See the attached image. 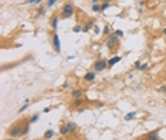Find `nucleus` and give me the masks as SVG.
<instances>
[{"label":"nucleus","mask_w":166,"mask_h":140,"mask_svg":"<svg viewBox=\"0 0 166 140\" xmlns=\"http://www.w3.org/2000/svg\"><path fill=\"white\" fill-rule=\"evenodd\" d=\"M146 68H148V62H145V64H141V65L138 67V69H139V71H145Z\"/></svg>","instance_id":"nucleus-17"},{"label":"nucleus","mask_w":166,"mask_h":140,"mask_svg":"<svg viewBox=\"0 0 166 140\" xmlns=\"http://www.w3.org/2000/svg\"><path fill=\"white\" fill-rule=\"evenodd\" d=\"M27 3L29 4H34V3H37V0H27Z\"/></svg>","instance_id":"nucleus-30"},{"label":"nucleus","mask_w":166,"mask_h":140,"mask_svg":"<svg viewBox=\"0 0 166 140\" xmlns=\"http://www.w3.org/2000/svg\"><path fill=\"white\" fill-rule=\"evenodd\" d=\"M91 27H92V23H88L87 26H84V27H82V33H87V31H88Z\"/></svg>","instance_id":"nucleus-16"},{"label":"nucleus","mask_w":166,"mask_h":140,"mask_svg":"<svg viewBox=\"0 0 166 140\" xmlns=\"http://www.w3.org/2000/svg\"><path fill=\"white\" fill-rule=\"evenodd\" d=\"M73 31H74V33H80V31H82V28H81V26H78V24H77V26H74V27H73Z\"/></svg>","instance_id":"nucleus-19"},{"label":"nucleus","mask_w":166,"mask_h":140,"mask_svg":"<svg viewBox=\"0 0 166 140\" xmlns=\"http://www.w3.org/2000/svg\"><path fill=\"white\" fill-rule=\"evenodd\" d=\"M50 110H51V108H44V110H43V112H44V113H50Z\"/></svg>","instance_id":"nucleus-29"},{"label":"nucleus","mask_w":166,"mask_h":140,"mask_svg":"<svg viewBox=\"0 0 166 140\" xmlns=\"http://www.w3.org/2000/svg\"><path fill=\"white\" fill-rule=\"evenodd\" d=\"M107 68H108V61H105V60H98V61H95V64H94V69H95L97 72H101V71L107 69Z\"/></svg>","instance_id":"nucleus-3"},{"label":"nucleus","mask_w":166,"mask_h":140,"mask_svg":"<svg viewBox=\"0 0 166 140\" xmlns=\"http://www.w3.org/2000/svg\"><path fill=\"white\" fill-rule=\"evenodd\" d=\"M82 112H85V109H84V108H78V113H82Z\"/></svg>","instance_id":"nucleus-31"},{"label":"nucleus","mask_w":166,"mask_h":140,"mask_svg":"<svg viewBox=\"0 0 166 140\" xmlns=\"http://www.w3.org/2000/svg\"><path fill=\"white\" fill-rule=\"evenodd\" d=\"M158 91H159L160 93H166V86H165V85H163V86H160V88H159V89H158Z\"/></svg>","instance_id":"nucleus-26"},{"label":"nucleus","mask_w":166,"mask_h":140,"mask_svg":"<svg viewBox=\"0 0 166 140\" xmlns=\"http://www.w3.org/2000/svg\"><path fill=\"white\" fill-rule=\"evenodd\" d=\"M53 45H54V48L57 52L61 51V47H60V37H58V34H54L53 35Z\"/></svg>","instance_id":"nucleus-5"},{"label":"nucleus","mask_w":166,"mask_h":140,"mask_svg":"<svg viewBox=\"0 0 166 140\" xmlns=\"http://www.w3.org/2000/svg\"><path fill=\"white\" fill-rule=\"evenodd\" d=\"M135 116H136V112L128 113V115L125 116V120H126V122H129V120H132V119H135Z\"/></svg>","instance_id":"nucleus-14"},{"label":"nucleus","mask_w":166,"mask_h":140,"mask_svg":"<svg viewBox=\"0 0 166 140\" xmlns=\"http://www.w3.org/2000/svg\"><path fill=\"white\" fill-rule=\"evenodd\" d=\"M108 7H109V3H108V1H105V3H104V4L101 6V11L107 10V9H108Z\"/></svg>","instance_id":"nucleus-22"},{"label":"nucleus","mask_w":166,"mask_h":140,"mask_svg":"<svg viewBox=\"0 0 166 140\" xmlns=\"http://www.w3.org/2000/svg\"><path fill=\"white\" fill-rule=\"evenodd\" d=\"M92 10H94V11H97V13H98V11H101V7H99L98 4H94V6H92Z\"/></svg>","instance_id":"nucleus-24"},{"label":"nucleus","mask_w":166,"mask_h":140,"mask_svg":"<svg viewBox=\"0 0 166 140\" xmlns=\"http://www.w3.org/2000/svg\"><path fill=\"white\" fill-rule=\"evenodd\" d=\"M98 1H99V0H92V3H94V4H98Z\"/></svg>","instance_id":"nucleus-34"},{"label":"nucleus","mask_w":166,"mask_h":140,"mask_svg":"<svg viewBox=\"0 0 166 140\" xmlns=\"http://www.w3.org/2000/svg\"><path fill=\"white\" fill-rule=\"evenodd\" d=\"M146 139L148 140H158L159 139V130H155V132H150L146 135Z\"/></svg>","instance_id":"nucleus-7"},{"label":"nucleus","mask_w":166,"mask_h":140,"mask_svg":"<svg viewBox=\"0 0 166 140\" xmlns=\"http://www.w3.org/2000/svg\"><path fill=\"white\" fill-rule=\"evenodd\" d=\"M94 31H95V33H97V34H98V33H99V28H98V27H97V26H95V27H94Z\"/></svg>","instance_id":"nucleus-33"},{"label":"nucleus","mask_w":166,"mask_h":140,"mask_svg":"<svg viewBox=\"0 0 166 140\" xmlns=\"http://www.w3.org/2000/svg\"><path fill=\"white\" fill-rule=\"evenodd\" d=\"M116 41H118V35H116V34H112V35H109V38L107 40V43H105V44H107V48L112 50Z\"/></svg>","instance_id":"nucleus-4"},{"label":"nucleus","mask_w":166,"mask_h":140,"mask_svg":"<svg viewBox=\"0 0 166 140\" xmlns=\"http://www.w3.org/2000/svg\"><path fill=\"white\" fill-rule=\"evenodd\" d=\"M97 106H98V108H102V106H104V102H98Z\"/></svg>","instance_id":"nucleus-32"},{"label":"nucleus","mask_w":166,"mask_h":140,"mask_svg":"<svg viewBox=\"0 0 166 140\" xmlns=\"http://www.w3.org/2000/svg\"><path fill=\"white\" fill-rule=\"evenodd\" d=\"M82 103H84V101H82L81 98H74V102H73V106L78 109V108H80L81 105H82Z\"/></svg>","instance_id":"nucleus-10"},{"label":"nucleus","mask_w":166,"mask_h":140,"mask_svg":"<svg viewBox=\"0 0 166 140\" xmlns=\"http://www.w3.org/2000/svg\"><path fill=\"white\" fill-rule=\"evenodd\" d=\"M24 135V129L20 126V124H16V126H13L12 129L9 130V136L10 137H21V136Z\"/></svg>","instance_id":"nucleus-1"},{"label":"nucleus","mask_w":166,"mask_h":140,"mask_svg":"<svg viewBox=\"0 0 166 140\" xmlns=\"http://www.w3.org/2000/svg\"><path fill=\"white\" fill-rule=\"evenodd\" d=\"M51 26H53V28H57L58 27V17L55 16V17H53V20H51Z\"/></svg>","instance_id":"nucleus-15"},{"label":"nucleus","mask_w":166,"mask_h":140,"mask_svg":"<svg viewBox=\"0 0 166 140\" xmlns=\"http://www.w3.org/2000/svg\"><path fill=\"white\" fill-rule=\"evenodd\" d=\"M114 34H116L118 37H122V35H124V31H122V30H116V31H115Z\"/></svg>","instance_id":"nucleus-25"},{"label":"nucleus","mask_w":166,"mask_h":140,"mask_svg":"<svg viewBox=\"0 0 166 140\" xmlns=\"http://www.w3.org/2000/svg\"><path fill=\"white\" fill-rule=\"evenodd\" d=\"M119 61H121V57H114V58H111L108 61V68H112L116 62H119Z\"/></svg>","instance_id":"nucleus-9"},{"label":"nucleus","mask_w":166,"mask_h":140,"mask_svg":"<svg viewBox=\"0 0 166 140\" xmlns=\"http://www.w3.org/2000/svg\"><path fill=\"white\" fill-rule=\"evenodd\" d=\"M95 79V72L94 71H88V72L84 75V81H87V82H92Z\"/></svg>","instance_id":"nucleus-6"},{"label":"nucleus","mask_w":166,"mask_h":140,"mask_svg":"<svg viewBox=\"0 0 166 140\" xmlns=\"http://www.w3.org/2000/svg\"><path fill=\"white\" fill-rule=\"evenodd\" d=\"M55 1H57V0H48V1H47V6H48V7H51Z\"/></svg>","instance_id":"nucleus-27"},{"label":"nucleus","mask_w":166,"mask_h":140,"mask_svg":"<svg viewBox=\"0 0 166 140\" xmlns=\"http://www.w3.org/2000/svg\"><path fill=\"white\" fill-rule=\"evenodd\" d=\"M67 126H68V129H70V133H74L75 130H77V124L74 122H67Z\"/></svg>","instance_id":"nucleus-11"},{"label":"nucleus","mask_w":166,"mask_h":140,"mask_svg":"<svg viewBox=\"0 0 166 140\" xmlns=\"http://www.w3.org/2000/svg\"><path fill=\"white\" fill-rule=\"evenodd\" d=\"M55 135V132H54V130H47V132H44V139H51L53 136Z\"/></svg>","instance_id":"nucleus-13"},{"label":"nucleus","mask_w":166,"mask_h":140,"mask_svg":"<svg viewBox=\"0 0 166 140\" xmlns=\"http://www.w3.org/2000/svg\"><path fill=\"white\" fill-rule=\"evenodd\" d=\"M60 135H61V136L70 135V129H68V126H67V123L61 124V127H60Z\"/></svg>","instance_id":"nucleus-8"},{"label":"nucleus","mask_w":166,"mask_h":140,"mask_svg":"<svg viewBox=\"0 0 166 140\" xmlns=\"http://www.w3.org/2000/svg\"><path fill=\"white\" fill-rule=\"evenodd\" d=\"M74 14V6L73 4H65L61 10V17L63 18H70V17Z\"/></svg>","instance_id":"nucleus-2"},{"label":"nucleus","mask_w":166,"mask_h":140,"mask_svg":"<svg viewBox=\"0 0 166 140\" xmlns=\"http://www.w3.org/2000/svg\"><path fill=\"white\" fill-rule=\"evenodd\" d=\"M162 33H163V35H166V28H163V31H162Z\"/></svg>","instance_id":"nucleus-35"},{"label":"nucleus","mask_w":166,"mask_h":140,"mask_svg":"<svg viewBox=\"0 0 166 140\" xmlns=\"http://www.w3.org/2000/svg\"><path fill=\"white\" fill-rule=\"evenodd\" d=\"M105 1H108V3H109V1H111V0H105Z\"/></svg>","instance_id":"nucleus-36"},{"label":"nucleus","mask_w":166,"mask_h":140,"mask_svg":"<svg viewBox=\"0 0 166 140\" xmlns=\"http://www.w3.org/2000/svg\"><path fill=\"white\" fill-rule=\"evenodd\" d=\"M37 120H38V115H34V116L30 118V123H36Z\"/></svg>","instance_id":"nucleus-21"},{"label":"nucleus","mask_w":166,"mask_h":140,"mask_svg":"<svg viewBox=\"0 0 166 140\" xmlns=\"http://www.w3.org/2000/svg\"><path fill=\"white\" fill-rule=\"evenodd\" d=\"M71 95H73V98H81V96H82V91L81 89H73Z\"/></svg>","instance_id":"nucleus-12"},{"label":"nucleus","mask_w":166,"mask_h":140,"mask_svg":"<svg viewBox=\"0 0 166 140\" xmlns=\"http://www.w3.org/2000/svg\"><path fill=\"white\" fill-rule=\"evenodd\" d=\"M44 13H46V10H44L43 7H38V9H37V16H43Z\"/></svg>","instance_id":"nucleus-20"},{"label":"nucleus","mask_w":166,"mask_h":140,"mask_svg":"<svg viewBox=\"0 0 166 140\" xmlns=\"http://www.w3.org/2000/svg\"><path fill=\"white\" fill-rule=\"evenodd\" d=\"M67 88H70V84H68V82H64V84H63V89H67Z\"/></svg>","instance_id":"nucleus-28"},{"label":"nucleus","mask_w":166,"mask_h":140,"mask_svg":"<svg viewBox=\"0 0 166 140\" xmlns=\"http://www.w3.org/2000/svg\"><path fill=\"white\" fill-rule=\"evenodd\" d=\"M29 105H30V102H26V105H24V106H21V108H20V109H18V113L24 112V110H26V109L29 108Z\"/></svg>","instance_id":"nucleus-18"},{"label":"nucleus","mask_w":166,"mask_h":140,"mask_svg":"<svg viewBox=\"0 0 166 140\" xmlns=\"http://www.w3.org/2000/svg\"><path fill=\"white\" fill-rule=\"evenodd\" d=\"M109 31H111V28H109V26H105V27H104V33H102V34H105V35H108V34H109Z\"/></svg>","instance_id":"nucleus-23"}]
</instances>
